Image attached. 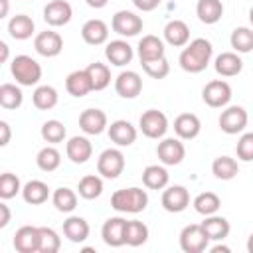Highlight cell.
I'll use <instances>...</instances> for the list:
<instances>
[{"mask_svg":"<svg viewBox=\"0 0 253 253\" xmlns=\"http://www.w3.org/2000/svg\"><path fill=\"white\" fill-rule=\"evenodd\" d=\"M211 53H213L211 43L206 38H196L190 43H186V47L182 49L178 61H180V67L184 71L200 73V71H204L208 67V63L211 59Z\"/></svg>","mask_w":253,"mask_h":253,"instance_id":"6da1fadb","label":"cell"},{"mask_svg":"<svg viewBox=\"0 0 253 253\" xmlns=\"http://www.w3.org/2000/svg\"><path fill=\"white\" fill-rule=\"evenodd\" d=\"M148 206V194L142 188H123L113 192L111 196V208L121 213H138L144 211Z\"/></svg>","mask_w":253,"mask_h":253,"instance_id":"7a4b0ae2","label":"cell"},{"mask_svg":"<svg viewBox=\"0 0 253 253\" xmlns=\"http://www.w3.org/2000/svg\"><path fill=\"white\" fill-rule=\"evenodd\" d=\"M10 71L16 79V83L24 85V87H32L42 79V65L30 57V55H16L10 63Z\"/></svg>","mask_w":253,"mask_h":253,"instance_id":"3957f363","label":"cell"},{"mask_svg":"<svg viewBox=\"0 0 253 253\" xmlns=\"http://www.w3.org/2000/svg\"><path fill=\"white\" fill-rule=\"evenodd\" d=\"M210 237L206 235L202 223H190L180 231V247L184 253H202L208 249Z\"/></svg>","mask_w":253,"mask_h":253,"instance_id":"277c9868","label":"cell"},{"mask_svg":"<svg viewBox=\"0 0 253 253\" xmlns=\"http://www.w3.org/2000/svg\"><path fill=\"white\" fill-rule=\"evenodd\" d=\"M123 170H125V154L119 148H107L101 152L97 160V172L103 178L115 180L123 174Z\"/></svg>","mask_w":253,"mask_h":253,"instance_id":"5b68a950","label":"cell"},{"mask_svg":"<svg viewBox=\"0 0 253 253\" xmlns=\"http://www.w3.org/2000/svg\"><path fill=\"white\" fill-rule=\"evenodd\" d=\"M138 126L142 130L144 136L148 138H162L168 130V119L162 111L158 109H148L140 115V121H138Z\"/></svg>","mask_w":253,"mask_h":253,"instance_id":"8992f818","label":"cell"},{"mask_svg":"<svg viewBox=\"0 0 253 253\" xmlns=\"http://www.w3.org/2000/svg\"><path fill=\"white\" fill-rule=\"evenodd\" d=\"M202 99L208 107H213V109H219V107H225L229 101H231V87L227 81H221V79H213L210 81L204 91H202Z\"/></svg>","mask_w":253,"mask_h":253,"instance_id":"52a82bcc","label":"cell"},{"mask_svg":"<svg viewBox=\"0 0 253 253\" xmlns=\"http://www.w3.org/2000/svg\"><path fill=\"white\" fill-rule=\"evenodd\" d=\"M111 28L113 32H117L119 36H126V38H132L136 34L142 32V18L136 16L134 12L130 10H119L113 20H111Z\"/></svg>","mask_w":253,"mask_h":253,"instance_id":"ba28073f","label":"cell"},{"mask_svg":"<svg viewBox=\"0 0 253 253\" xmlns=\"http://www.w3.org/2000/svg\"><path fill=\"white\" fill-rule=\"evenodd\" d=\"M247 126V111L239 105H231L219 115V128L227 134H237Z\"/></svg>","mask_w":253,"mask_h":253,"instance_id":"9c48e42d","label":"cell"},{"mask_svg":"<svg viewBox=\"0 0 253 253\" xmlns=\"http://www.w3.org/2000/svg\"><path fill=\"white\" fill-rule=\"evenodd\" d=\"M156 154H158V160L166 166H176L184 160L186 156V146L180 138H164L158 142L156 146Z\"/></svg>","mask_w":253,"mask_h":253,"instance_id":"30bf717a","label":"cell"},{"mask_svg":"<svg viewBox=\"0 0 253 253\" xmlns=\"http://www.w3.org/2000/svg\"><path fill=\"white\" fill-rule=\"evenodd\" d=\"M162 208L170 213H180L190 206V192L184 186H168L162 192Z\"/></svg>","mask_w":253,"mask_h":253,"instance_id":"8fae6325","label":"cell"},{"mask_svg":"<svg viewBox=\"0 0 253 253\" xmlns=\"http://www.w3.org/2000/svg\"><path fill=\"white\" fill-rule=\"evenodd\" d=\"M71 16H73V8L65 0H51L43 8V20H45V24H49L53 28L65 26L71 20Z\"/></svg>","mask_w":253,"mask_h":253,"instance_id":"7c38bea8","label":"cell"},{"mask_svg":"<svg viewBox=\"0 0 253 253\" xmlns=\"http://www.w3.org/2000/svg\"><path fill=\"white\" fill-rule=\"evenodd\" d=\"M34 47L40 55L43 57H55L61 53L63 49V40L57 32H51V30H45V32H40L34 40Z\"/></svg>","mask_w":253,"mask_h":253,"instance_id":"4fadbf2b","label":"cell"},{"mask_svg":"<svg viewBox=\"0 0 253 253\" xmlns=\"http://www.w3.org/2000/svg\"><path fill=\"white\" fill-rule=\"evenodd\" d=\"M115 91L123 99H134L142 91V79L136 71H121L115 79Z\"/></svg>","mask_w":253,"mask_h":253,"instance_id":"5bb4252c","label":"cell"},{"mask_svg":"<svg viewBox=\"0 0 253 253\" xmlns=\"http://www.w3.org/2000/svg\"><path fill=\"white\" fill-rule=\"evenodd\" d=\"M125 229H126V219L125 217H119V215L109 217L101 227V237L109 247H121V245H126Z\"/></svg>","mask_w":253,"mask_h":253,"instance_id":"9a60e30c","label":"cell"},{"mask_svg":"<svg viewBox=\"0 0 253 253\" xmlns=\"http://www.w3.org/2000/svg\"><path fill=\"white\" fill-rule=\"evenodd\" d=\"M14 249L18 253H36V251H40V227L22 225L14 235Z\"/></svg>","mask_w":253,"mask_h":253,"instance_id":"2e32d148","label":"cell"},{"mask_svg":"<svg viewBox=\"0 0 253 253\" xmlns=\"http://www.w3.org/2000/svg\"><path fill=\"white\" fill-rule=\"evenodd\" d=\"M79 126L85 134H101L105 128H109L107 125V115L101 109H85L79 115Z\"/></svg>","mask_w":253,"mask_h":253,"instance_id":"e0dca14e","label":"cell"},{"mask_svg":"<svg viewBox=\"0 0 253 253\" xmlns=\"http://www.w3.org/2000/svg\"><path fill=\"white\" fill-rule=\"evenodd\" d=\"M202 130V123L194 113H182L174 119V132L178 134V138L182 140H192L200 134Z\"/></svg>","mask_w":253,"mask_h":253,"instance_id":"ac0fdd59","label":"cell"},{"mask_svg":"<svg viewBox=\"0 0 253 253\" xmlns=\"http://www.w3.org/2000/svg\"><path fill=\"white\" fill-rule=\"evenodd\" d=\"M81 38L89 45H101L109 38V26L103 20H99V18L87 20L83 24V28H81Z\"/></svg>","mask_w":253,"mask_h":253,"instance_id":"d6986e66","label":"cell"},{"mask_svg":"<svg viewBox=\"0 0 253 253\" xmlns=\"http://www.w3.org/2000/svg\"><path fill=\"white\" fill-rule=\"evenodd\" d=\"M138 57H140V63L162 59L164 57V42L152 34L142 36V40L138 42Z\"/></svg>","mask_w":253,"mask_h":253,"instance_id":"ffe728a7","label":"cell"},{"mask_svg":"<svg viewBox=\"0 0 253 253\" xmlns=\"http://www.w3.org/2000/svg\"><path fill=\"white\" fill-rule=\"evenodd\" d=\"M65 152H67V158L73 164H85L93 154V144L85 136H71L67 140Z\"/></svg>","mask_w":253,"mask_h":253,"instance_id":"44dd1931","label":"cell"},{"mask_svg":"<svg viewBox=\"0 0 253 253\" xmlns=\"http://www.w3.org/2000/svg\"><path fill=\"white\" fill-rule=\"evenodd\" d=\"M132 55H134L132 47L125 40H113L105 47V57L109 59L111 65H117V67H123L126 63H130Z\"/></svg>","mask_w":253,"mask_h":253,"instance_id":"7402d4cb","label":"cell"},{"mask_svg":"<svg viewBox=\"0 0 253 253\" xmlns=\"http://www.w3.org/2000/svg\"><path fill=\"white\" fill-rule=\"evenodd\" d=\"M65 89L73 97H85L87 93H91L93 91V83H91V77H89L87 69L71 71L67 75V79H65Z\"/></svg>","mask_w":253,"mask_h":253,"instance_id":"603a6c76","label":"cell"},{"mask_svg":"<svg viewBox=\"0 0 253 253\" xmlns=\"http://www.w3.org/2000/svg\"><path fill=\"white\" fill-rule=\"evenodd\" d=\"M109 138L117 144V146H130L136 140V128L128 123V121H113L109 126Z\"/></svg>","mask_w":253,"mask_h":253,"instance_id":"cb8c5ba5","label":"cell"},{"mask_svg":"<svg viewBox=\"0 0 253 253\" xmlns=\"http://www.w3.org/2000/svg\"><path fill=\"white\" fill-rule=\"evenodd\" d=\"M164 40L174 47H184L190 42V28L182 20H170L164 26Z\"/></svg>","mask_w":253,"mask_h":253,"instance_id":"d4e9b609","label":"cell"},{"mask_svg":"<svg viewBox=\"0 0 253 253\" xmlns=\"http://www.w3.org/2000/svg\"><path fill=\"white\" fill-rule=\"evenodd\" d=\"M213 67H215V71H217L221 77H235V75L241 73L243 61H241V57H239L237 53H233V51H223V53H219V55L215 57Z\"/></svg>","mask_w":253,"mask_h":253,"instance_id":"484cf974","label":"cell"},{"mask_svg":"<svg viewBox=\"0 0 253 253\" xmlns=\"http://www.w3.org/2000/svg\"><path fill=\"white\" fill-rule=\"evenodd\" d=\"M63 235L71 243H83L89 237V223H87V219L79 217V215H69L63 221Z\"/></svg>","mask_w":253,"mask_h":253,"instance_id":"4316f807","label":"cell"},{"mask_svg":"<svg viewBox=\"0 0 253 253\" xmlns=\"http://www.w3.org/2000/svg\"><path fill=\"white\" fill-rule=\"evenodd\" d=\"M202 227L206 231V235L210 237V241H223L229 235V221L221 215H206V219L202 221Z\"/></svg>","mask_w":253,"mask_h":253,"instance_id":"83f0119b","label":"cell"},{"mask_svg":"<svg viewBox=\"0 0 253 253\" xmlns=\"http://www.w3.org/2000/svg\"><path fill=\"white\" fill-rule=\"evenodd\" d=\"M22 198L26 204L30 206H40L43 202H47L49 198V188L45 182L42 180H30L24 188H22Z\"/></svg>","mask_w":253,"mask_h":253,"instance_id":"f1b7e54d","label":"cell"},{"mask_svg":"<svg viewBox=\"0 0 253 253\" xmlns=\"http://www.w3.org/2000/svg\"><path fill=\"white\" fill-rule=\"evenodd\" d=\"M196 14H198L200 22H204V24H215L223 16V4H221V0H198Z\"/></svg>","mask_w":253,"mask_h":253,"instance_id":"f546056e","label":"cell"},{"mask_svg":"<svg viewBox=\"0 0 253 253\" xmlns=\"http://www.w3.org/2000/svg\"><path fill=\"white\" fill-rule=\"evenodd\" d=\"M168 170L164 166H158V164H150L142 170V184L150 190H162L168 186Z\"/></svg>","mask_w":253,"mask_h":253,"instance_id":"4dcf8cb0","label":"cell"},{"mask_svg":"<svg viewBox=\"0 0 253 253\" xmlns=\"http://www.w3.org/2000/svg\"><path fill=\"white\" fill-rule=\"evenodd\" d=\"M36 30V24L30 16L26 14H16L10 22H8V34L14 38V40H28L32 38Z\"/></svg>","mask_w":253,"mask_h":253,"instance_id":"1f68e13d","label":"cell"},{"mask_svg":"<svg viewBox=\"0 0 253 253\" xmlns=\"http://www.w3.org/2000/svg\"><path fill=\"white\" fill-rule=\"evenodd\" d=\"M211 172L219 180H231V178H235L239 174V164L231 156H217L211 162Z\"/></svg>","mask_w":253,"mask_h":253,"instance_id":"d6a6232c","label":"cell"},{"mask_svg":"<svg viewBox=\"0 0 253 253\" xmlns=\"http://www.w3.org/2000/svg\"><path fill=\"white\" fill-rule=\"evenodd\" d=\"M22 101H24V93L18 85H14V83H2L0 85V105L4 109H8V111L20 109Z\"/></svg>","mask_w":253,"mask_h":253,"instance_id":"836d02e7","label":"cell"},{"mask_svg":"<svg viewBox=\"0 0 253 253\" xmlns=\"http://www.w3.org/2000/svg\"><path fill=\"white\" fill-rule=\"evenodd\" d=\"M51 202H53V206H55L57 211H61V213H71V211L77 208V194H75L71 188L61 186V188H57V190L53 192Z\"/></svg>","mask_w":253,"mask_h":253,"instance_id":"e575fe53","label":"cell"},{"mask_svg":"<svg viewBox=\"0 0 253 253\" xmlns=\"http://www.w3.org/2000/svg\"><path fill=\"white\" fill-rule=\"evenodd\" d=\"M221 208V200L213 192H202L194 198V210L202 215H213Z\"/></svg>","mask_w":253,"mask_h":253,"instance_id":"d590c367","label":"cell"},{"mask_svg":"<svg viewBox=\"0 0 253 253\" xmlns=\"http://www.w3.org/2000/svg\"><path fill=\"white\" fill-rule=\"evenodd\" d=\"M85 69H87V73L91 77L93 91H103L105 87H109V83H111V69L105 63L95 61V63H89Z\"/></svg>","mask_w":253,"mask_h":253,"instance_id":"8d00e7d4","label":"cell"},{"mask_svg":"<svg viewBox=\"0 0 253 253\" xmlns=\"http://www.w3.org/2000/svg\"><path fill=\"white\" fill-rule=\"evenodd\" d=\"M34 107L40 111H49L57 105V91L51 85H40L32 95Z\"/></svg>","mask_w":253,"mask_h":253,"instance_id":"74e56055","label":"cell"},{"mask_svg":"<svg viewBox=\"0 0 253 253\" xmlns=\"http://www.w3.org/2000/svg\"><path fill=\"white\" fill-rule=\"evenodd\" d=\"M146 239H148V227L142 221H138V219L126 221V229H125V241H126V245L138 247V245H144Z\"/></svg>","mask_w":253,"mask_h":253,"instance_id":"f35d334b","label":"cell"},{"mask_svg":"<svg viewBox=\"0 0 253 253\" xmlns=\"http://www.w3.org/2000/svg\"><path fill=\"white\" fill-rule=\"evenodd\" d=\"M229 42H231V47L237 53H249V51H253V30L245 28V26L235 28L231 32Z\"/></svg>","mask_w":253,"mask_h":253,"instance_id":"ab89813d","label":"cell"},{"mask_svg":"<svg viewBox=\"0 0 253 253\" xmlns=\"http://www.w3.org/2000/svg\"><path fill=\"white\" fill-rule=\"evenodd\" d=\"M77 192L81 198L85 200H95L103 194V180L95 174H87L79 180V186H77Z\"/></svg>","mask_w":253,"mask_h":253,"instance_id":"60d3db41","label":"cell"},{"mask_svg":"<svg viewBox=\"0 0 253 253\" xmlns=\"http://www.w3.org/2000/svg\"><path fill=\"white\" fill-rule=\"evenodd\" d=\"M36 162H38V168H40V170H43V172H53V170H57L59 164H61V154H59L57 148L45 146V148H42V150L38 152Z\"/></svg>","mask_w":253,"mask_h":253,"instance_id":"b9f144b4","label":"cell"},{"mask_svg":"<svg viewBox=\"0 0 253 253\" xmlns=\"http://www.w3.org/2000/svg\"><path fill=\"white\" fill-rule=\"evenodd\" d=\"M65 134H67V130H65L63 123H59V121H55V119L45 121V123L42 125V138H43L45 142H49V144L63 142Z\"/></svg>","mask_w":253,"mask_h":253,"instance_id":"7bdbcfd3","label":"cell"},{"mask_svg":"<svg viewBox=\"0 0 253 253\" xmlns=\"http://www.w3.org/2000/svg\"><path fill=\"white\" fill-rule=\"evenodd\" d=\"M61 249V237L51 227H40V253H57Z\"/></svg>","mask_w":253,"mask_h":253,"instance_id":"ee69618b","label":"cell"},{"mask_svg":"<svg viewBox=\"0 0 253 253\" xmlns=\"http://www.w3.org/2000/svg\"><path fill=\"white\" fill-rule=\"evenodd\" d=\"M18 192H22V184H20V178L12 172H4L0 176V198L2 200H10L14 198Z\"/></svg>","mask_w":253,"mask_h":253,"instance_id":"f6af8a7d","label":"cell"},{"mask_svg":"<svg viewBox=\"0 0 253 253\" xmlns=\"http://www.w3.org/2000/svg\"><path fill=\"white\" fill-rule=\"evenodd\" d=\"M140 65H142L144 73L152 79H164L170 73V63H168L166 57L156 59V61H148V63H140Z\"/></svg>","mask_w":253,"mask_h":253,"instance_id":"bcb514c9","label":"cell"},{"mask_svg":"<svg viewBox=\"0 0 253 253\" xmlns=\"http://www.w3.org/2000/svg\"><path fill=\"white\" fill-rule=\"evenodd\" d=\"M235 152H237V158L243 160V162H251L253 160V132L241 134V138L237 140Z\"/></svg>","mask_w":253,"mask_h":253,"instance_id":"7dc6e473","label":"cell"},{"mask_svg":"<svg viewBox=\"0 0 253 253\" xmlns=\"http://www.w3.org/2000/svg\"><path fill=\"white\" fill-rule=\"evenodd\" d=\"M132 4L142 12H152L154 8H158L160 0H132Z\"/></svg>","mask_w":253,"mask_h":253,"instance_id":"c3c4849f","label":"cell"},{"mask_svg":"<svg viewBox=\"0 0 253 253\" xmlns=\"http://www.w3.org/2000/svg\"><path fill=\"white\" fill-rule=\"evenodd\" d=\"M0 132H2V136H0V146H6V144L10 142V125H8L6 121H0Z\"/></svg>","mask_w":253,"mask_h":253,"instance_id":"681fc988","label":"cell"},{"mask_svg":"<svg viewBox=\"0 0 253 253\" xmlns=\"http://www.w3.org/2000/svg\"><path fill=\"white\" fill-rule=\"evenodd\" d=\"M10 217H12V213H10V208L2 202L0 204V227H6L8 223H10Z\"/></svg>","mask_w":253,"mask_h":253,"instance_id":"f907efd6","label":"cell"},{"mask_svg":"<svg viewBox=\"0 0 253 253\" xmlns=\"http://www.w3.org/2000/svg\"><path fill=\"white\" fill-rule=\"evenodd\" d=\"M85 2H87V6H91V8H103V6H107L109 0H85Z\"/></svg>","mask_w":253,"mask_h":253,"instance_id":"816d5d0a","label":"cell"},{"mask_svg":"<svg viewBox=\"0 0 253 253\" xmlns=\"http://www.w3.org/2000/svg\"><path fill=\"white\" fill-rule=\"evenodd\" d=\"M0 51H2V55H0V61L4 63V61L8 59V45H6V42H0Z\"/></svg>","mask_w":253,"mask_h":253,"instance_id":"f5cc1de1","label":"cell"},{"mask_svg":"<svg viewBox=\"0 0 253 253\" xmlns=\"http://www.w3.org/2000/svg\"><path fill=\"white\" fill-rule=\"evenodd\" d=\"M211 253H229V247L227 245H215V247H211Z\"/></svg>","mask_w":253,"mask_h":253,"instance_id":"db71d44e","label":"cell"},{"mask_svg":"<svg viewBox=\"0 0 253 253\" xmlns=\"http://www.w3.org/2000/svg\"><path fill=\"white\" fill-rule=\"evenodd\" d=\"M2 4V10H0V18H6L8 16V0H0Z\"/></svg>","mask_w":253,"mask_h":253,"instance_id":"11a10c76","label":"cell"},{"mask_svg":"<svg viewBox=\"0 0 253 253\" xmlns=\"http://www.w3.org/2000/svg\"><path fill=\"white\" fill-rule=\"evenodd\" d=\"M247 251L249 253H253V233L249 235V239H247Z\"/></svg>","mask_w":253,"mask_h":253,"instance_id":"9f6ffc18","label":"cell"},{"mask_svg":"<svg viewBox=\"0 0 253 253\" xmlns=\"http://www.w3.org/2000/svg\"><path fill=\"white\" fill-rule=\"evenodd\" d=\"M249 22H251V26H253V6H251V10H249Z\"/></svg>","mask_w":253,"mask_h":253,"instance_id":"6f0895ef","label":"cell"}]
</instances>
